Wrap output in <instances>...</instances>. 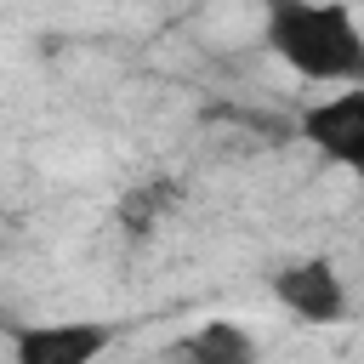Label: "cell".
<instances>
[{
    "instance_id": "cell-2",
    "label": "cell",
    "mask_w": 364,
    "mask_h": 364,
    "mask_svg": "<svg viewBox=\"0 0 364 364\" xmlns=\"http://www.w3.org/2000/svg\"><path fill=\"white\" fill-rule=\"evenodd\" d=\"M296 136L336 171L364 182V85H341L336 97H318L301 108Z\"/></svg>"
},
{
    "instance_id": "cell-3",
    "label": "cell",
    "mask_w": 364,
    "mask_h": 364,
    "mask_svg": "<svg viewBox=\"0 0 364 364\" xmlns=\"http://www.w3.org/2000/svg\"><path fill=\"white\" fill-rule=\"evenodd\" d=\"M267 290L273 301L296 318V324H341L347 318V279L336 273L330 256H296L284 267L267 273Z\"/></svg>"
},
{
    "instance_id": "cell-5",
    "label": "cell",
    "mask_w": 364,
    "mask_h": 364,
    "mask_svg": "<svg viewBox=\"0 0 364 364\" xmlns=\"http://www.w3.org/2000/svg\"><path fill=\"white\" fill-rule=\"evenodd\" d=\"M176 353H182L188 364H262L256 336H250L245 324H233V318H205V324H193V330L176 341Z\"/></svg>"
},
{
    "instance_id": "cell-6",
    "label": "cell",
    "mask_w": 364,
    "mask_h": 364,
    "mask_svg": "<svg viewBox=\"0 0 364 364\" xmlns=\"http://www.w3.org/2000/svg\"><path fill=\"white\" fill-rule=\"evenodd\" d=\"M165 205H176V188H171L165 176H154V182H136V188L125 193V205H119V222H125L131 233H148V222H154Z\"/></svg>"
},
{
    "instance_id": "cell-1",
    "label": "cell",
    "mask_w": 364,
    "mask_h": 364,
    "mask_svg": "<svg viewBox=\"0 0 364 364\" xmlns=\"http://www.w3.org/2000/svg\"><path fill=\"white\" fill-rule=\"evenodd\" d=\"M262 46L313 85H364V28L347 0H267Z\"/></svg>"
},
{
    "instance_id": "cell-4",
    "label": "cell",
    "mask_w": 364,
    "mask_h": 364,
    "mask_svg": "<svg viewBox=\"0 0 364 364\" xmlns=\"http://www.w3.org/2000/svg\"><path fill=\"white\" fill-rule=\"evenodd\" d=\"M119 330L108 318H46L11 324V364H102Z\"/></svg>"
}]
</instances>
